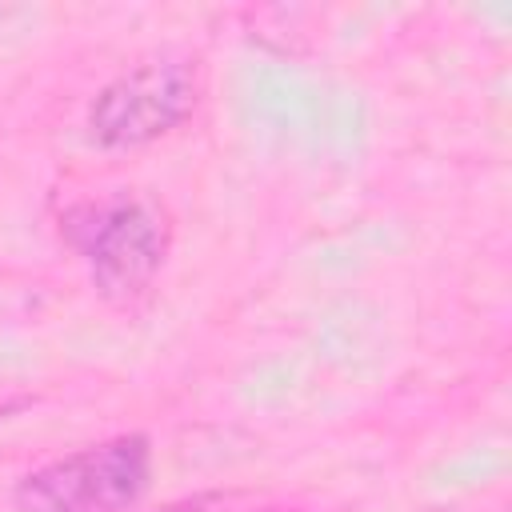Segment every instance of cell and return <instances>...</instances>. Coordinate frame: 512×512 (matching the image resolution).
<instances>
[{"label":"cell","instance_id":"1","mask_svg":"<svg viewBox=\"0 0 512 512\" xmlns=\"http://www.w3.org/2000/svg\"><path fill=\"white\" fill-rule=\"evenodd\" d=\"M152 448L144 436H112L28 472L12 504L16 512H128L148 492Z\"/></svg>","mask_w":512,"mask_h":512},{"label":"cell","instance_id":"2","mask_svg":"<svg viewBox=\"0 0 512 512\" xmlns=\"http://www.w3.org/2000/svg\"><path fill=\"white\" fill-rule=\"evenodd\" d=\"M196 96L200 84L188 60H140L96 92V100L88 104V136L108 152L144 148L184 124L196 108Z\"/></svg>","mask_w":512,"mask_h":512},{"label":"cell","instance_id":"3","mask_svg":"<svg viewBox=\"0 0 512 512\" xmlns=\"http://www.w3.org/2000/svg\"><path fill=\"white\" fill-rule=\"evenodd\" d=\"M172 244L168 212L148 196H124L88 224V268L96 292L116 308H136L156 284Z\"/></svg>","mask_w":512,"mask_h":512},{"label":"cell","instance_id":"4","mask_svg":"<svg viewBox=\"0 0 512 512\" xmlns=\"http://www.w3.org/2000/svg\"><path fill=\"white\" fill-rule=\"evenodd\" d=\"M164 512H280V508L256 492H200L168 504Z\"/></svg>","mask_w":512,"mask_h":512},{"label":"cell","instance_id":"5","mask_svg":"<svg viewBox=\"0 0 512 512\" xmlns=\"http://www.w3.org/2000/svg\"><path fill=\"white\" fill-rule=\"evenodd\" d=\"M0 16H4V8H0Z\"/></svg>","mask_w":512,"mask_h":512}]
</instances>
